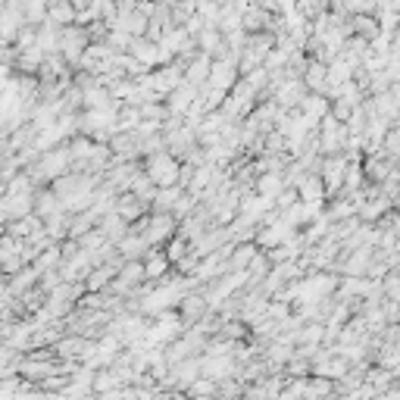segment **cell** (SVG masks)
<instances>
[{"label":"cell","mask_w":400,"mask_h":400,"mask_svg":"<svg viewBox=\"0 0 400 400\" xmlns=\"http://www.w3.org/2000/svg\"><path fill=\"white\" fill-rule=\"evenodd\" d=\"M178 169H182V163L172 160L166 151H160L144 160V169L141 172L151 178V185L157 191H166V188H178Z\"/></svg>","instance_id":"1"},{"label":"cell","mask_w":400,"mask_h":400,"mask_svg":"<svg viewBox=\"0 0 400 400\" xmlns=\"http://www.w3.org/2000/svg\"><path fill=\"white\" fill-rule=\"evenodd\" d=\"M238 56L241 54H229L225 60H213L210 63V75H206V88H213V91H222L229 94L231 88L238 85Z\"/></svg>","instance_id":"2"},{"label":"cell","mask_w":400,"mask_h":400,"mask_svg":"<svg viewBox=\"0 0 400 400\" xmlns=\"http://www.w3.org/2000/svg\"><path fill=\"white\" fill-rule=\"evenodd\" d=\"M166 100H169V103H166V116H172V119H185L188 107L197 100V91H194V88H188V85L182 82V85H178Z\"/></svg>","instance_id":"3"},{"label":"cell","mask_w":400,"mask_h":400,"mask_svg":"<svg viewBox=\"0 0 400 400\" xmlns=\"http://www.w3.org/2000/svg\"><path fill=\"white\" fill-rule=\"evenodd\" d=\"M298 113L309 122V125H319V122L328 116V100L322 98V94H307V98L298 103Z\"/></svg>","instance_id":"4"},{"label":"cell","mask_w":400,"mask_h":400,"mask_svg":"<svg viewBox=\"0 0 400 400\" xmlns=\"http://www.w3.org/2000/svg\"><path fill=\"white\" fill-rule=\"evenodd\" d=\"M210 56L206 54H197L194 60L185 66V85L188 88H194V91H200V88L206 85V75H210Z\"/></svg>","instance_id":"5"},{"label":"cell","mask_w":400,"mask_h":400,"mask_svg":"<svg viewBox=\"0 0 400 400\" xmlns=\"http://www.w3.org/2000/svg\"><path fill=\"white\" fill-rule=\"evenodd\" d=\"M298 197L300 203H322L325 200V185H322V178L316 172H307V178L298 185Z\"/></svg>","instance_id":"6"},{"label":"cell","mask_w":400,"mask_h":400,"mask_svg":"<svg viewBox=\"0 0 400 400\" xmlns=\"http://www.w3.org/2000/svg\"><path fill=\"white\" fill-rule=\"evenodd\" d=\"M256 254H260V250H256L254 244H238V247H231V254H229V266L235 269V272H244Z\"/></svg>","instance_id":"7"},{"label":"cell","mask_w":400,"mask_h":400,"mask_svg":"<svg viewBox=\"0 0 400 400\" xmlns=\"http://www.w3.org/2000/svg\"><path fill=\"white\" fill-rule=\"evenodd\" d=\"M141 266H144L147 279H160V275L169 272V260H166V254H157V250H151V254H147V260L141 263Z\"/></svg>","instance_id":"8"},{"label":"cell","mask_w":400,"mask_h":400,"mask_svg":"<svg viewBox=\"0 0 400 400\" xmlns=\"http://www.w3.org/2000/svg\"><path fill=\"white\" fill-rule=\"evenodd\" d=\"M178 307H182V316H185L188 322H194V319L200 322V313H203L206 303H203V298H200V294H185Z\"/></svg>","instance_id":"9"},{"label":"cell","mask_w":400,"mask_h":400,"mask_svg":"<svg viewBox=\"0 0 400 400\" xmlns=\"http://www.w3.org/2000/svg\"><path fill=\"white\" fill-rule=\"evenodd\" d=\"M213 391H216V382H210V378H197V382L188 388V394L191 397H210Z\"/></svg>","instance_id":"10"},{"label":"cell","mask_w":400,"mask_h":400,"mask_svg":"<svg viewBox=\"0 0 400 400\" xmlns=\"http://www.w3.org/2000/svg\"><path fill=\"white\" fill-rule=\"evenodd\" d=\"M291 357H294V351L288 344H272L269 347V360H272V363H288Z\"/></svg>","instance_id":"11"},{"label":"cell","mask_w":400,"mask_h":400,"mask_svg":"<svg viewBox=\"0 0 400 400\" xmlns=\"http://www.w3.org/2000/svg\"><path fill=\"white\" fill-rule=\"evenodd\" d=\"M294 203H298V191L294 188H282V194L275 197V206H279L282 213H285L288 206H294Z\"/></svg>","instance_id":"12"}]
</instances>
